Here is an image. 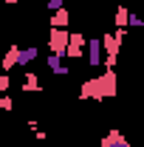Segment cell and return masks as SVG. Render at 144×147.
Masks as SVG:
<instances>
[{
    "label": "cell",
    "instance_id": "17",
    "mask_svg": "<svg viewBox=\"0 0 144 147\" xmlns=\"http://www.w3.org/2000/svg\"><path fill=\"white\" fill-rule=\"evenodd\" d=\"M6 3H9V6H17V3H20V0H6Z\"/></svg>",
    "mask_w": 144,
    "mask_h": 147
},
{
    "label": "cell",
    "instance_id": "7",
    "mask_svg": "<svg viewBox=\"0 0 144 147\" xmlns=\"http://www.w3.org/2000/svg\"><path fill=\"white\" fill-rule=\"evenodd\" d=\"M99 147H130V142H127L119 130H110L108 136L102 139V144H99Z\"/></svg>",
    "mask_w": 144,
    "mask_h": 147
},
{
    "label": "cell",
    "instance_id": "4",
    "mask_svg": "<svg viewBox=\"0 0 144 147\" xmlns=\"http://www.w3.org/2000/svg\"><path fill=\"white\" fill-rule=\"evenodd\" d=\"M85 54H88V65H90V68H99V65H102L105 51H102V42H99V37H90V40H85Z\"/></svg>",
    "mask_w": 144,
    "mask_h": 147
},
{
    "label": "cell",
    "instance_id": "13",
    "mask_svg": "<svg viewBox=\"0 0 144 147\" xmlns=\"http://www.w3.org/2000/svg\"><path fill=\"white\" fill-rule=\"evenodd\" d=\"M11 88V74H0V93H9Z\"/></svg>",
    "mask_w": 144,
    "mask_h": 147
},
{
    "label": "cell",
    "instance_id": "12",
    "mask_svg": "<svg viewBox=\"0 0 144 147\" xmlns=\"http://www.w3.org/2000/svg\"><path fill=\"white\" fill-rule=\"evenodd\" d=\"M127 17H130V9H127V6H119V9H116V17H113L116 28H127Z\"/></svg>",
    "mask_w": 144,
    "mask_h": 147
},
{
    "label": "cell",
    "instance_id": "5",
    "mask_svg": "<svg viewBox=\"0 0 144 147\" xmlns=\"http://www.w3.org/2000/svg\"><path fill=\"white\" fill-rule=\"evenodd\" d=\"M17 54H20L17 45H9V51L3 54V59H0V68H3V74H9L11 68H17Z\"/></svg>",
    "mask_w": 144,
    "mask_h": 147
},
{
    "label": "cell",
    "instance_id": "8",
    "mask_svg": "<svg viewBox=\"0 0 144 147\" xmlns=\"http://www.w3.org/2000/svg\"><path fill=\"white\" fill-rule=\"evenodd\" d=\"M68 23H71V14H68L65 6L57 9V11H51V28H68Z\"/></svg>",
    "mask_w": 144,
    "mask_h": 147
},
{
    "label": "cell",
    "instance_id": "11",
    "mask_svg": "<svg viewBox=\"0 0 144 147\" xmlns=\"http://www.w3.org/2000/svg\"><path fill=\"white\" fill-rule=\"evenodd\" d=\"M42 85H40V79H37V74L34 71H26V76H23V91L28 93V91H40Z\"/></svg>",
    "mask_w": 144,
    "mask_h": 147
},
{
    "label": "cell",
    "instance_id": "2",
    "mask_svg": "<svg viewBox=\"0 0 144 147\" xmlns=\"http://www.w3.org/2000/svg\"><path fill=\"white\" fill-rule=\"evenodd\" d=\"M48 48L54 57H62L65 59V48H68V28H51L48 34Z\"/></svg>",
    "mask_w": 144,
    "mask_h": 147
},
{
    "label": "cell",
    "instance_id": "18",
    "mask_svg": "<svg viewBox=\"0 0 144 147\" xmlns=\"http://www.w3.org/2000/svg\"><path fill=\"white\" fill-rule=\"evenodd\" d=\"M122 3H127V0H122Z\"/></svg>",
    "mask_w": 144,
    "mask_h": 147
},
{
    "label": "cell",
    "instance_id": "3",
    "mask_svg": "<svg viewBox=\"0 0 144 147\" xmlns=\"http://www.w3.org/2000/svg\"><path fill=\"white\" fill-rule=\"evenodd\" d=\"M65 57H71V59L85 57V34H82V31H68V48H65Z\"/></svg>",
    "mask_w": 144,
    "mask_h": 147
},
{
    "label": "cell",
    "instance_id": "1",
    "mask_svg": "<svg viewBox=\"0 0 144 147\" xmlns=\"http://www.w3.org/2000/svg\"><path fill=\"white\" fill-rule=\"evenodd\" d=\"M116 93V71H105L102 76L85 79L79 88V99H108Z\"/></svg>",
    "mask_w": 144,
    "mask_h": 147
},
{
    "label": "cell",
    "instance_id": "10",
    "mask_svg": "<svg viewBox=\"0 0 144 147\" xmlns=\"http://www.w3.org/2000/svg\"><path fill=\"white\" fill-rule=\"evenodd\" d=\"M45 65L51 68V71L57 74V76H65L68 74V68H65V62H62V57H54V54H48V59H45Z\"/></svg>",
    "mask_w": 144,
    "mask_h": 147
},
{
    "label": "cell",
    "instance_id": "14",
    "mask_svg": "<svg viewBox=\"0 0 144 147\" xmlns=\"http://www.w3.org/2000/svg\"><path fill=\"white\" fill-rule=\"evenodd\" d=\"M11 108H14L11 96H3V93H0V110H11Z\"/></svg>",
    "mask_w": 144,
    "mask_h": 147
},
{
    "label": "cell",
    "instance_id": "6",
    "mask_svg": "<svg viewBox=\"0 0 144 147\" xmlns=\"http://www.w3.org/2000/svg\"><path fill=\"white\" fill-rule=\"evenodd\" d=\"M37 57H40V48L37 45H28V48H20V54H17V65L20 68H26V65H31Z\"/></svg>",
    "mask_w": 144,
    "mask_h": 147
},
{
    "label": "cell",
    "instance_id": "9",
    "mask_svg": "<svg viewBox=\"0 0 144 147\" xmlns=\"http://www.w3.org/2000/svg\"><path fill=\"white\" fill-rule=\"evenodd\" d=\"M99 42H102V51H105V54L119 57V48H122V45L116 42V37H113V34H102V37H99Z\"/></svg>",
    "mask_w": 144,
    "mask_h": 147
},
{
    "label": "cell",
    "instance_id": "15",
    "mask_svg": "<svg viewBox=\"0 0 144 147\" xmlns=\"http://www.w3.org/2000/svg\"><path fill=\"white\" fill-rule=\"evenodd\" d=\"M127 26H130V28H139V26H141V17L130 14V17H127Z\"/></svg>",
    "mask_w": 144,
    "mask_h": 147
},
{
    "label": "cell",
    "instance_id": "16",
    "mask_svg": "<svg viewBox=\"0 0 144 147\" xmlns=\"http://www.w3.org/2000/svg\"><path fill=\"white\" fill-rule=\"evenodd\" d=\"M45 6H48L51 11H57V9H62V0H45Z\"/></svg>",
    "mask_w": 144,
    "mask_h": 147
}]
</instances>
